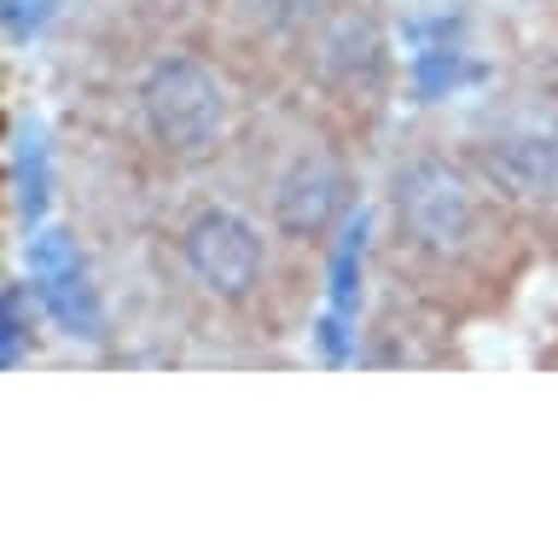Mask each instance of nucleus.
<instances>
[{
	"instance_id": "obj_4",
	"label": "nucleus",
	"mask_w": 558,
	"mask_h": 552,
	"mask_svg": "<svg viewBox=\"0 0 558 552\" xmlns=\"http://www.w3.org/2000/svg\"><path fill=\"white\" fill-rule=\"evenodd\" d=\"M465 163L495 193L506 216H553L558 210V111L506 106L483 116L465 146Z\"/></svg>"
},
{
	"instance_id": "obj_2",
	"label": "nucleus",
	"mask_w": 558,
	"mask_h": 552,
	"mask_svg": "<svg viewBox=\"0 0 558 552\" xmlns=\"http://www.w3.org/2000/svg\"><path fill=\"white\" fill-rule=\"evenodd\" d=\"M134 128L163 163L204 169L233 140V88L192 47L157 53L134 82Z\"/></svg>"
},
{
	"instance_id": "obj_5",
	"label": "nucleus",
	"mask_w": 558,
	"mask_h": 552,
	"mask_svg": "<svg viewBox=\"0 0 558 552\" xmlns=\"http://www.w3.org/2000/svg\"><path fill=\"white\" fill-rule=\"evenodd\" d=\"M303 71L331 106H378L390 88V36L366 0H331L303 36Z\"/></svg>"
},
{
	"instance_id": "obj_1",
	"label": "nucleus",
	"mask_w": 558,
	"mask_h": 552,
	"mask_svg": "<svg viewBox=\"0 0 558 552\" xmlns=\"http://www.w3.org/2000/svg\"><path fill=\"white\" fill-rule=\"evenodd\" d=\"M500 216L477 169L436 146L401 158L390 175L396 256L425 280H477L500 250Z\"/></svg>"
},
{
	"instance_id": "obj_6",
	"label": "nucleus",
	"mask_w": 558,
	"mask_h": 552,
	"mask_svg": "<svg viewBox=\"0 0 558 552\" xmlns=\"http://www.w3.org/2000/svg\"><path fill=\"white\" fill-rule=\"evenodd\" d=\"M349 193L355 175L331 146H296L274 163V175L262 181V204H268V228L286 245H314L320 250L349 216Z\"/></svg>"
},
{
	"instance_id": "obj_8",
	"label": "nucleus",
	"mask_w": 558,
	"mask_h": 552,
	"mask_svg": "<svg viewBox=\"0 0 558 552\" xmlns=\"http://www.w3.org/2000/svg\"><path fill=\"white\" fill-rule=\"evenodd\" d=\"M59 7H64V0H7V36H12V41L41 36Z\"/></svg>"
},
{
	"instance_id": "obj_7",
	"label": "nucleus",
	"mask_w": 558,
	"mask_h": 552,
	"mask_svg": "<svg viewBox=\"0 0 558 552\" xmlns=\"http://www.w3.org/2000/svg\"><path fill=\"white\" fill-rule=\"evenodd\" d=\"M331 7V0H233L239 24L251 29L256 41H286L303 47V36L314 29V19Z\"/></svg>"
},
{
	"instance_id": "obj_3",
	"label": "nucleus",
	"mask_w": 558,
	"mask_h": 552,
	"mask_svg": "<svg viewBox=\"0 0 558 552\" xmlns=\"http://www.w3.org/2000/svg\"><path fill=\"white\" fill-rule=\"evenodd\" d=\"M174 273L204 308L244 315L274 285L268 233L233 204H198L174 221Z\"/></svg>"
}]
</instances>
